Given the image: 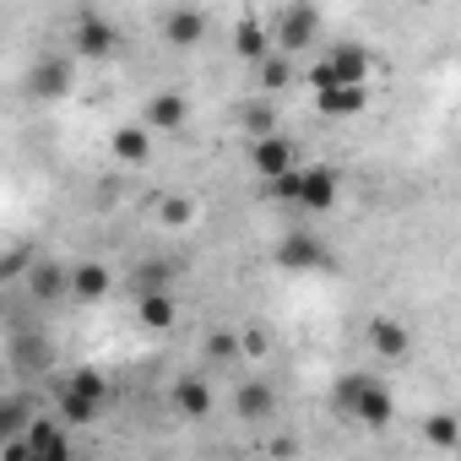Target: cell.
<instances>
[{
    "label": "cell",
    "instance_id": "1",
    "mask_svg": "<svg viewBox=\"0 0 461 461\" xmlns=\"http://www.w3.org/2000/svg\"><path fill=\"white\" fill-rule=\"evenodd\" d=\"M331 407L348 412V418H358V423H369V429H385V423L396 418V396H391V385L375 380V375H358V369L337 380Z\"/></svg>",
    "mask_w": 461,
    "mask_h": 461
},
{
    "label": "cell",
    "instance_id": "2",
    "mask_svg": "<svg viewBox=\"0 0 461 461\" xmlns=\"http://www.w3.org/2000/svg\"><path fill=\"white\" fill-rule=\"evenodd\" d=\"M71 55L77 60H114L120 55V28L98 12H82L71 23Z\"/></svg>",
    "mask_w": 461,
    "mask_h": 461
},
{
    "label": "cell",
    "instance_id": "3",
    "mask_svg": "<svg viewBox=\"0 0 461 461\" xmlns=\"http://www.w3.org/2000/svg\"><path fill=\"white\" fill-rule=\"evenodd\" d=\"M315 33H321V6H315V0H294V6H283V17H277V28H272V39H277L283 55L310 50Z\"/></svg>",
    "mask_w": 461,
    "mask_h": 461
},
{
    "label": "cell",
    "instance_id": "4",
    "mask_svg": "<svg viewBox=\"0 0 461 461\" xmlns=\"http://www.w3.org/2000/svg\"><path fill=\"white\" fill-rule=\"evenodd\" d=\"M342 82H369V55L358 44H337L315 71H310V87H342Z\"/></svg>",
    "mask_w": 461,
    "mask_h": 461
},
{
    "label": "cell",
    "instance_id": "5",
    "mask_svg": "<svg viewBox=\"0 0 461 461\" xmlns=\"http://www.w3.org/2000/svg\"><path fill=\"white\" fill-rule=\"evenodd\" d=\"M71 82H77L71 55H44V60L28 71L23 93H28V98H39V104H55V98H66V93H71Z\"/></svg>",
    "mask_w": 461,
    "mask_h": 461
},
{
    "label": "cell",
    "instance_id": "6",
    "mask_svg": "<svg viewBox=\"0 0 461 461\" xmlns=\"http://www.w3.org/2000/svg\"><path fill=\"white\" fill-rule=\"evenodd\" d=\"M66 294L82 299V304H98V299L114 294V272L104 261H77V267H66Z\"/></svg>",
    "mask_w": 461,
    "mask_h": 461
},
{
    "label": "cell",
    "instance_id": "7",
    "mask_svg": "<svg viewBox=\"0 0 461 461\" xmlns=\"http://www.w3.org/2000/svg\"><path fill=\"white\" fill-rule=\"evenodd\" d=\"M6 358H12V369L17 375H44L50 364H55V348H50V337L44 331H12V348H6Z\"/></svg>",
    "mask_w": 461,
    "mask_h": 461
},
{
    "label": "cell",
    "instance_id": "8",
    "mask_svg": "<svg viewBox=\"0 0 461 461\" xmlns=\"http://www.w3.org/2000/svg\"><path fill=\"white\" fill-rule=\"evenodd\" d=\"M250 163H256V174H261V179H272V174H283V168H294V163H299V147H294L283 131H267V136H256V141H250Z\"/></svg>",
    "mask_w": 461,
    "mask_h": 461
},
{
    "label": "cell",
    "instance_id": "9",
    "mask_svg": "<svg viewBox=\"0 0 461 461\" xmlns=\"http://www.w3.org/2000/svg\"><path fill=\"white\" fill-rule=\"evenodd\" d=\"M337 195H342L337 168H304V174H299V206H304V212H331Z\"/></svg>",
    "mask_w": 461,
    "mask_h": 461
},
{
    "label": "cell",
    "instance_id": "10",
    "mask_svg": "<svg viewBox=\"0 0 461 461\" xmlns=\"http://www.w3.org/2000/svg\"><path fill=\"white\" fill-rule=\"evenodd\" d=\"M369 104V82H342V87H315V109L331 120H353Z\"/></svg>",
    "mask_w": 461,
    "mask_h": 461
},
{
    "label": "cell",
    "instance_id": "11",
    "mask_svg": "<svg viewBox=\"0 0 461 461\" xmlns=\"http://www.w3.org/2000/svg\"><path fill=\"white\" fill-rule=\"evenodd\" d=\"M163 39H168L174 50H195V44L206 39V12H201V6H174L168 23H163Z\"/></svg>",
    "mask_w": 461,
    "mask_h": 461
},
{
    "label": "cell",
    "instance_id": "12",
    "mask_svg": "<svg viewBox=\"0 0 461 461\" xmlns=\"http://www.w3.org/2000/svg\"><path fill=\"white\" fill-rule=\"evenodd\" d=\"M23 445H28V456H71V434L55 418H28Z\"/></svg>",
    "mask_w": 461,
    "mask_h": 461
},
{
    "label": "cell",
    "instance_id": "13",
    "mask_svg": "<svg viewBox=\"0 0 461 461\" xmlns=\"http://www.w3.org/2000/svg\"><path fill=\"white\" fill-rule=\"evenodd\" d=\"M277 267L283 272H310V267H326V250H321L315 234H288L277 245Z\"/></svg>",
    "mask_w": 461,
    "mask_h": 461
},
{
    "label": "cell",
    "instance_id": "14",
    "mask_svg": "<svg viewBox=\"0 0 461 461\" xmlns=\"http://www.w3.org/2000/svg\"><path fill=\"white\" fill-rule=\"evenodd\" d=\"M185 114H190V104H185L179 93H152L147 109H141V125H147V131H179Z\"/></svg>",
    "mask_w": 461,
    "mask_h": 461
},
{
    "label": "cell",
    "instance_id": "15",
    "mask_svg": "<svg viewBox=\"0 0 461 461\" xmlns=\"http://www.w3.org/2000/svg\"><path fill=\"white\" fill-rule=\"evenodd\" d=\"M136 315H141L147 331H174V321H179L168 288H147V294H136Z\"/></svg>",
    "mask_w": 461,
    "mask_h": 461
},
{
    "label": "cell",
    "instance_id": "16",
    "mask_svg": "<svg viewBox=\"0 0 461 461\" xmlns=\"http://www.w3.org/2000/svg\"><path fill=\"white\" fill-rule=\"evenodd\" d=\"M109 152H114L120 163H131V168H136V163H147V158H152V131H147V125H120V131L109 136Z\"/></svg>",
    "mask_w": 461,
    "mask_h": 461
},
{
    "label": "cell",
    "instance_id": "17",
    "mask_svg": "<svg viewBox=\"0 0 461 461\" xmlns=\"http://www.w3.org/2000/svg\"><path fill=\"white\" fill-rule=\"evenodd\" d=\"M28 294L39 304H55L66 294V267L60 261H28Z\"/></svg>",
    "mask_w": 461,
    "mask_h": 461
},
{
    "label": "cell",
    "instance_id": "18",
    "mask_svg": "<svg viewBox=\"0 0 461 461\" xmlns=\"http://www.w3.org/2000/svg\"><path fill=\"white\" fill-rule=\"evenodd\" d=\"M174 412H179V418H206V412H212V385H206L201 375H185V380L174 385Z\"/></svg>",
    "mask_w": 461,
    "mask_h": 461
},
{
    "label": "cell",
    "instance_id": "19",
    "mask_svg": "<svg viewBox=\"0 0 461 461\" xmlns=\"http://www.w3.org/2000/svg\"><path fill=\"white\" fill-rule=\"evenodd\" d=\"M272 407H277V396H272V385H267V380H245V385H240V396H234V412H240L245 423L272 418Z\"/></svg>",
    "mask_w": 461,
    "mask_h": 461
},
{
    "label": "cell",
    "instance_id": "20",
    "mask_svg": "<svg viewBox=\"0 0 461 461\" xmlns=\"http://www.w3.org/2000/svg\"><path fill=\"white\" fill-rule=\"evenodd\" d=\"M234 55H240V60H250V66H256V60H261V55H272V33H267V28H261V23H256V17H245V23H240V28H234Z\"/></svg>",
    "mask_w": 461,
    "mask_h": 461
},
{
    "label": "cell",
    "instance_id": "21",
    "mask_svg": "<svg viewBox=\"0 0 461 461\" xmlns=\"http://www.w3.org/2000/svg\"><path fill=\"white\" fill-rule=\"evenodd\" d=\"M369 348H375L380 358H402V353H407V326H402V321H375V326H369Z\"/></svg>",
    "mask_w": 461,
    "mask_h": 461
},
{
    "label": "cell",
    "instance_id": "22",
    "mask_svg": "<svg viewBox=\"0 0 461 461\" xmlns=\"http://www.w3.org/2000/svg\"><path fill=\"white\" fill-rule=\"evenodd\" d=\"M28 418H33V402L28 396H0V445L17 439L28 429Z\"/></svg>",
    "mask_w": 461,
    "mask_h": 461
},
{
    "label": "cell",
    "instance_id": "23",
    "mask_svg": "<svg viewBox=\"0 0 461 461\" xmlns=\"http://www.w3.org/2000/svg\"><path fill=\"white\" fill-rule=\"evenodd\" d=\"M256 66H261V87L267 93H283L294 82V55H261Z\"/></svg>",
    "mask_w": 461,
    "mask_h": 461
},
{
    "label": "cell",
    "instance_id": "24",
    "mask_svg": "<svg viewBox=\"0 0 461 461\" xmlns=\"http://www.w3.org/2000/svg\"><path fill=\"white\" fill-rule=\"evenodd\" d=\"M98 407H104V402H93V396H82V391H66V385H60V418H66V423H93V418H98Z\"/></svg>",
    "mask_w": 461,
    "mask_h": 461
},
{
    "label": "cell",
    "instance_id": "25",
    "mask_svg": "<svg viewBox=\"0 0 461 461\" xmlns=\"http://www.w3.org/2000/svg\"><path fill=\"white\" fill-rule=\"evenodd\" d=\"M423 434H429V445H439V450H456V445H461V423H456L450 412H434V418L423 423Z\"/></svg>",
    "mask_w": 461,
    "mask_h": 461
},
{
    "label": "cell",
    "instance_id": "26",
    "mask_svg": "<svg viewBox=\"0 0 461 461\" xmlns=\"http://www.w3.org/2000/svg\"><path fill=\"white\" fill-rule=\"evenodd\" d=\"M240 125H245L250 136H267V131H277V109H272V104H245V109H240Z\"/></svg>",
    "mask_w": 461,
    "mask_h": 461
},
{
    "label": "cell",
    "instance_id": "27",
    "mask_svg": "<svg viewBox=\"0 0 461 461\" xmlns=\"http://www.w3.org/2000/svg\"><path fill=\"white\" fill-rule=\"evenodd\" d=\"M66 391H82V396H93V402H109V380H104L98 369H71Z\"/></svg>",
    "mask_w": 461,
    "mask_h": 461
},
{
    "label": "cell",
    "instance_id": "28",
    "mask_svg": "<svg viewBox=\"0 0 461 461\" xmlns=\"http://www.w3.org/2000/svg\"><path fill=\"white\" fill-rule=\"evenodd\" d=\"M190 217H195L190 195H163V201H158V222H168V228H185Z\"/></svg>",
    "mask_w": 461,
    "mask_h": 461
},
{
    "label": "cell",
    "instance_id": "29",
    "mask_svg": "<svg viewBox=\"0 0 461 461\" xmlns=\"http://www.w3.org/2000/svg\"><path fill=\"white\" fill-rule=\"evenodd\" d=\"M168 277H174V267H168V261H147V267L131 277V288H136V294H147V288H168Z\"/></svg>",
    "mask_w": 461,
    "mask_h": 461
},
{
    "label": "cell",
    "instance_id": "30",
    "mask_svg": "<svg viewBox=\"0 0 461 461\" xmlns=\"http://www.w3.org/2000/svg\"><path fill=\"white\" fill-rule=\"evenodd\" d=\"M240 353V337L234 331H212L206 337V358H234Z\"/></svg>",
    "mask_w": 461,
    "mask_h": 461
},
{
    "label": "cell",
    "instance_id": "31",
    "mask_svg": "<svg viewBox=\"0 0 461 461\" xmlns=\"http://www.w3.org/2000/svg\"><path fill=\"white\" fill-rule=\"evenodd\" d=\"M272 348V337L261 331V326H250V331H240V353H250V358H261Z\"/></svg>",
    "mask_w": 461,
    "mask_h": 461
},
{
    "label": "cell",
    "instance_id": "32",
    "mask_svg": "<svg viewBox=\"0 0 461 461\" xmlns=\"http://www.w3.org/2000/svg\"><path fill=\"white\" fill-rule=\"evenodd\" d=\"M179 6H201V0H179Z\"/></svg>",
    "mask_w": 461,
    "mask_h": 461
}]
</instances>
